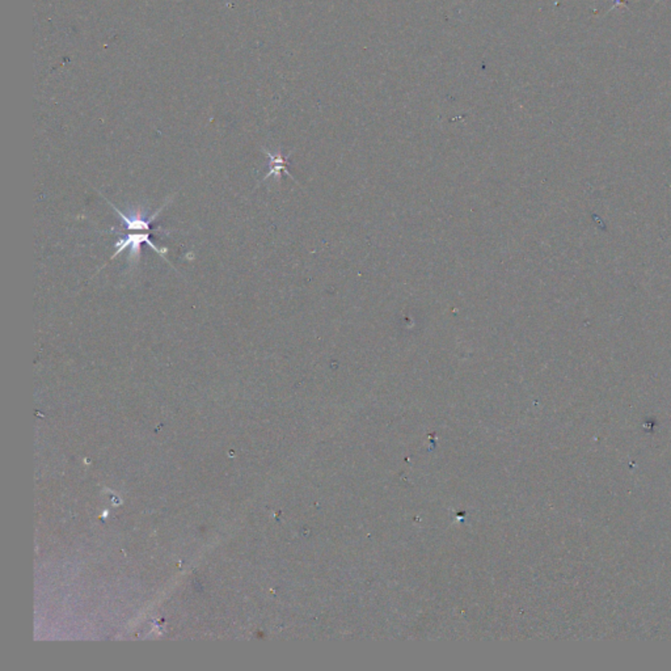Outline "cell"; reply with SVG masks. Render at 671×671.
<instances>
[{
	"instance_id": "obj_1",
	"label": "cell",
	"mask_w": 671,
	"mask_h": 671,
	"mask_svg": "<svg viewBox=\"0 0 671 671\" xmlns=\"http://www.w3.org/2000/svg\"><path fill=\"white\" fill-rule=\"evenodd\" d=\"M133 232H134V234H127V235H124V237H121V239L118 240L116 245H114V247H116V252L112 254L110 260L116 259L118 254H122L125 249L129 248V249H130L129 259H127L129 263H138L139 257H141V248H142V244L146 243V244L150 245V247L154 249L155 252H158V254H160L167 263H170L168 259L165 257V254H168V249H167V248L155 247L154 243L150 240L148 231H143V232H141V231H133Z\"/></svg>"
},
{
	"instance_id": "obj_2",
	"label": "cell",
	"mask_w": 671,
	"mask_h": 671,
	"mask_svg": "<svg viewBox=\"0 0 671 671\" xmlns=\"http://www.w3.org/2000/svg\"><path fill=\"white\" fill-rule=\"evenodd\" d=\"M266 155L269 156L271 163H269V173L263 177V180H266V179H269V177H272V176L274 179L280 180L282 172L291 176L289 171H287V158H286V156H283V155L281 154H272L271 151H266Z\"/></svg>"
}]
</instances>
